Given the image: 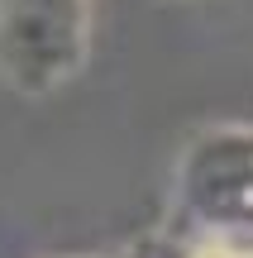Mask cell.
Listing matches in <instances>:
<instances>
[{
    "instance_id": "obj_1",
    "label": "cell",
    "mask_w": 253,
    "mask_h": 258,
    "mask_svg": "<svg viewBox=\"0 0 253 258\" xmlns=\"http://www.w3.org/2000/svg\"><path fill=\"white\" fill-rule=\"evenodd\" d=\"M91 0H0V72L29 96L57 91L86 62Z\"/></svg>"
},
{
    "instance_id": "obj_2",
    "label": "cell",
    "mask_w": 253,
    "mask_h": 258,
    "mask_svg": "<svg viewBox=\"0 0 253 258\" xmlns=\"http://www.w3.org/2000/svg\"><path fill=\"white\" fill-rule=\"evenodd\" d=\"M187 201L220 225L253 220V129H210L182 167Z\"/></svg>"
},
{
    "instance_id": "obj_3",
    "label": "cell",
    "mask_w": 253,
    "mask_h": 258,
    "mask_svg": "<svg viewBox=\"0 0 253 258\" xmlns=\"http://www.w3.org/2000/svg\"><path fill=\"white\" fill-rule=\"evenodd\" d=\"M187 258H239L229 244H201V249H191Z\"/></svg>"
},
{
    "instance_id": "obj_4",
    "label": "cell",
    "mask_w": 253,
    "mask_h": 258,
    "mask_svg": "<svg viewBox=\"0 0 253 258\" xmlns=\"http://www.w3.org/2000/svg\"><path fill=\"white\" fill-rule=\"evenodd\" d=\"M239 258H253V253H239Z\"/></svg>"
}]
</instances>
